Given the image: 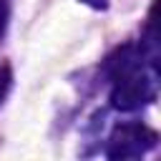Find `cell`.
<instances>
[{
	"mask_svg": "<svg viewBox=\"0 0 161 161\" xmlns=\"http://www.w3.org/2000/svg\"><path fill=\"white\" fill-rule=\"evenodd\" d=\"M156 73L146 63H136L111 78V106L121 113L138 111L156 98Z\"/></svg>",
	"mask_w": 161,
	"mask_h": 161,
	"instance_id": "1",
	"label": "cell"
},
{
	"mask_svg": "<svg viewBox=\"0 0 161 161\" xmlns=\"http://www.w3.org/2000/svg\"><path fill=\"white\" fill-rule=\"evenodd\" d=\"M156 143H158V133L153 128L138 121H126V123L113 126L108 143H106V156L113 161L141 158L146 151L156 148Z\"/></svg>",
	"mask_w": 161,
	"mask_h": 161,
	"instance_id": "2",
	"label": "cell"
},
{
	"mask_svg": "<svg viewBox=\"0 0 161 161\" xmlns=\"http://www.w3.org/2000/svg\"><path fill=\"white\" fill-rule=\"evenodd\" d=\"M10 86H13V70H10V65H0V103L5 101Z\"/></svg>",
	"mask_w": 161,
	"mask_h": 161,
	"instance_id": "3",
	"label": "cell"
},
{
	"mask_svg": "<svg viewBox=\"0 0 161 161\" xmlns=\"http://www.w3.org/2000/svg\"><path fill=\"white\" fill-rule=\"evenodd\" d=\"M78 3H83V5H88L93 10H106L108 8V0H78Z\"/></svg>",
	"mask_w": 161,
	"mask_h": 161,
	"instance_id": "4",
	"label": "cell"
}]
</instances>
